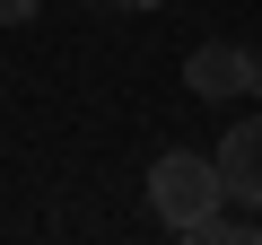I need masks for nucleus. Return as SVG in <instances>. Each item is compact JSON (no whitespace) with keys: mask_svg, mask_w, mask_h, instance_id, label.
I'll return each mask as SVG.
<instances>
[{"mask_svg":"<svg viewBox=\"0 0 262 245\" xmlns=\"http://www.w3.org/2000/svg\"><path fill=\"white\" fill-rule=\"evenodd\" d=\"M219 175H227V193H236V201H262V114H245L236 132H227Z\"/></svg>","mask_w":262,"mask_h":245,"instance_id":"nucleus-3","label":"nucleus"},{"mask_svg":"<svg viewBox=\"0 0 262 245\" xmlns=\"http://www.w3.org/2000/svg\"><path fill=\"white\" fill-rule=\"evenodd\" d=\"M227 201V175H219V158H201V149H166L158 167H149V210L175 228V236H192L210 210Z\"/></svg>","mask_w":262,"mask_h":245,"instance_id":"nucleus-1","label":"nucleus"},{"mask_svg":"<svg viewBox=\"0 0 262 245\" xmlns=\"http://www.w3.org/2000/svg\"><path fill=\"white\" fill-rule=\"evenodd\" d=\"M253 79H262V62L245 53V44H192V62H184V88L192 96H210V105H236V96H253Z\"/></svg>","mask_w":262,"mask_h":245,"instance_id":"nucleus-2","label":"nucleus"},{"mask_svg":"<svg viewBox=\"0 0 262 245\" xmlns=\"http://www.w3.org/2000/svg\"><path fill=\"white\" fill-rule=\"evenodd\" d=\"M114 9H158V0H114Z\"/></svg>","mask_w":262,"mask_h":245,"instance_id":"nucleus-6","label":"nucleus"},{"mask_svg":"<svg viewBox=\"0 0 262 245\" xmlns=\"http://www.w3.org/2000/svg\"><path fill=\"white\" fill-rule=\"evenodd\" d=\"M35 9H44V0H0V27H27Z\"/></svg>","mask_w":262,"mask_h":245,"instance_id":"nucleus-5","label":"nucleus"},{"mask_svg":"<svg viewBox=\"0 0 262 245\" xmlns=\"http://www.w3.org/2000/svg\"><path fill=\"white\" fill-rule=\"evenodd\" d=\"M253 96H262V79H253Z\"/></svg>","mask_w":262,"mask_h":245,"instance_id":"nucleus-7","label":"nucleus"},{"mask_svg":"<svg viewBox=\"0 0 262 245\" xmlns=\"http://www.w3.org/2000/svg\"><path fill=\"white\" fill-rule=\"evenodd\" d=\"M236 236H253V228H236V219H227V201H219V210L192 228V245H236Z\"/></svg>","mask_w":262,"mask_h":245,"instance_id":"nucleus-4","label":"nucleus"}]
</instances>
